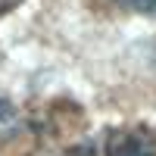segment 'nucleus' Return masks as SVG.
<instances>
[{
    "instance_id": "nucleus-3",
    "label": "nucleus",
    "mask_w": 156,
    "mask_h": 156,
    "mask_svg": "<svg viewBox=\"0 0 156 156\" xmlns=\"http://www.w3.org/2000/svg\"><path fill=\"white\" fill-rule=\"evenodd\" d=\"M12 119H16L12 106H9L6 100H0V125H12Z\"/></svg>"
},
{
    "instance_id": "nucleus-2",
    "label": "nucleus",
    "mask_w": 156,
    "mask_h": 156,
    "mask_svg": "<svg viewBox=\"0 0 156 156\" xmlns=\"http://www.w3.org/2000/svg\"><path fill=\"white\" fill-rule=\"evenodd\" d=\"M115 3L125 6V9H134V12H140V16L156 19V0H115Z\"/></svg>"
},
{
    "instance_id": "nucleus-1",
    "label": "nucleus",
    "mask_w": 156,
    "mask_h": 156,
    "mask_svg": "<svg viewBox=\"0 0 156 156\" xmlns=\"http://www.w3.org/2000/svg\"><path fill=\"white\" fill-rule=\"evenodd\" d=\"M106 156H156V137L147 128H115L106 137Z\"/></svg>"
}]
</instances>
